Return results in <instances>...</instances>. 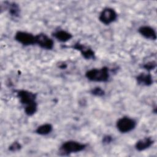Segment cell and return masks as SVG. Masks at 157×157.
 Returning a JSON list of instances; mask_svg holds the SVG:
<instances>
[{
  "instance_id": "obj_5",
  "label": "cell",
  "mask_w": 157,
  "mask_h": 157,
  "mask_svg": "<svg viewBox=\"0 0 157 157\" xmlns=\"http://www.w3.org/2000/svg\"><path fill=\"white\" fill-rule=\"evenodd\" d=\"M117 13L113 9L105 7L101 11L99 20L102 23L108 25L114 22L117 20Z\"/></svg>"
},
{
  "instance_id": "obj_1",
  "label": "cell",
  "mask_w": 157,
  "mask_h": 157,
  "mask_svg": "<svg viewBox=\"0 0 157 157\" xmlns=\"http://www.w3.org/2000/svg\"><path fill=\"white\" fill-rule=\"evenodd\" d=\"M87 79L92 82H105L109 80L110 75L109 68L104 66L100 69H92L85 73Z\"/></svg>"
},
{
  "instance_id": "obj_7",
  "label": "cell",
  "mask_w": 157,
  "mask_h": 157,
  "mask_svg": "<svg viewBox=\"0 0 157 157\" xmlns=\"http://www.w3.org/2000/svg\"><path fill=\"white\" fill-rule=\"evenodd\" d=\"M36 36V44L46 50H51L54 45L53 40L44 33H39Z\"/></svg>"
},
{
  "instance_id": "obj_11",
  "label": "cell",
  "mask_w": 157,
  "mask_h": 157,
  "mask_svg": "<svg viewBox=\"0 0 157 157\" xmlns=\"http://www.w3.org/2000/svg\"><path fill=\"white\" fill-rule=\"evenodd\" d=\"M138 84L144 86H150L153 83V78L150 73H141L136 77Z\"/></svg>"
},
{
  "instance_id": "obj_4",
  "label": "cell",
  "mask_w": 157,
  "mask_h": 157,
  "mask_svg": "<svg viewBox=\"0 0 157 157\" xmlns=\"http://www.w3.org/2000/svg\"><path fill=\"white\" fill-rule=\"evenodd\" d=\"M17 96L20 102L25 106L36 102V99L37 95L36 93L31 91L25 90H19L17 91Z\"/></svg>"
},
{
  "instance_id": "obj_17",
  "label": "cell",
  "mask_w": 157,
  "mask_h": 157,
  "mask_svg": "<svg viewBox=\"0 0 157 157\" xmlns=\"http://www.w3.org/2000/svg\"><path fill=\"white\" fill-rule=\"evenodd\" d=\"M21 148V145L17 141L13 142L9 147V150L12 152L17 151L20 150Z\"/></svg>"
},
{
  "instance_id": "obj_3",
  "label": "cell",
  "mask_w": 157,
  "mask_h": 157,
  "mask_svg": "<svg viewBox=\"0 0 157 157\" xmlns=\"http://www.w3.org/2000/svg\"><path fill=\"white\" fill-rule=\"evenodd\" d=\"M136 126V121L128 117L120 118L116 123L117 129L121 133H127L131 131L135 128Z\"/></svg>"
},
{
  "instance_id": "obj_16",
  "label": "cell",
  "mask_w": 157,
  "mask_h": 157,
  "mask_svg": "<svg viewBox=\"0 0 157 157\" xmlns=\"http://www.w3.org/2000/svg\"><path fill=\"white\" fill-rule=\"evenodd\" d=\"M91 93L96 96H103L105 94V91L100 87H95L91 90Z\"/></svg>"
},
{
  "instance_id": "obj_6",
  "label": "cell",
  "mask_w": 157,
  "mask_h": 157,
  "mask_svg": "<svg viewBox=\"0 0 157 157\" xmlns=\"http://www.w3.org/2000/svg\"><path fill=\"white\" fill-rule=\"evenodd\" d=\"M15 39L23 45L28 46L36 44V36L25 31H18L15 35Z\"/></svg>"
},
{
  "instance_id": "obj_19",
  "label": "cell",
  "mask_w": 157,
  "mask_h": 157,
  "mask_svg": "<svg viewBox=\"0 0 157 157\" xmlns=\"http://www.w3.org/2000/svg\"><path fill=\"white\" fill-rule=\"evenodd\" d=\"M112 140V137L110 136H105L102 139V142L105 144H110Z\"/></svg>"
},
{
  "instance_id": "obj_10",
  "label": "cell",
  "mask_w": 157,
  "mask_h": 157,
  "mask_svg": "<svg viewBox=\"0 0 157 157\" xmlns=\"http://www.w3.org/2000/svg\"><path fill=\"white\" fill-rule=\"evenodd\" d=\"M153 142L154 141L151 137H145L138 140L136 143L135 148L137 151H144L153 145Z\"/></svg>"
},
{
  "instance_id": "obj_9",
  "label": "cell",
  "mask_w": 157,
  "mask_h": 157,
  "mask_svg": "<svg viewBox=\"0 0 157 157\" xmlns=\"http://www.w3.org/2000/svg\"><path fill=\"white\" fill-rule=\"evenodd\" d=\"M139 33L145 38L150 40H156V34L155 29L149 26H142L138 29Z\"/></svg>"
},
{
  "instance_id": "obj_8",
  "label": "cell",
  "mask_w": 157,
  "mask_h": 157,
  "mask_svg": "<svg viewBox=\"0 0 157 157\" xmlns=\"http://www.w3.org/2000/svg\"><path fill=\"white\" fill-rule=\"evenodd\" d=\"M72 48L75 50L79 51L81 53L82 56L86 59H91L95 58V53L94 52L90 47L84 45L80 42L75 43Z\"/></svg>"
},
{
  "instance_id": "obj_12",
  "label": "cell",
  "mask_w": 157,
  "mask_h": 157,
  "mask_svg": "<svg viewBox=\"0 0 157 157\" xmlns=\"http://www.w3.org/2000/svg\"><path fill=\"white\" fill-rule=\"evenodd\" d=\"M53 36L62 42H67L72 37V35L70 33L64 30H58L54 32Z\"/></svg>"
},
{
  "instance_id": "obj_18",
  "label": "cell",
  "mask_w": 157,
  "mask_h": 157,
  "mask_svg": "<svg viewBox=\"0 0 157 157\" xmlns=\"http://www.w3.org/2000/svg\"><path fill=\"white\" fill-rule=\"evenodd\" d=\"M156 64L155 61H149V62L144 64L142 67L145 70L150 71L153 70L156 67Z\"/></svg>"
},
{
  "instance_id": "obj_14",
  "label": "cell",
  "mask_w": 157,
  "mask_h": 157,
  "mask_svg": "<svg viewBox=\"0 0 157 157\" xmlns=\"http://www.w3.org/2000/svg\"><path fill=\"white\" fill-rule=\"evenodd\" d=\"M7 2V9H8L9 14L13 17H18L20 12V9L18 5L15 2Z\"/></svg>"
},
{
  "instance_id": "obj_15",
  "label": "cell",
  "mask_w": 157,
  "mask_h": 157,
  "mask_svg": "<svg viewBox=\"0 0 157 157\" xmlns=\"http://www.w3.org/2000/svg\"><path fill=\"white\" fill-rule=\"evenodd\" d=\"M37 109V102L28 105L25 107V112L28 116L33 115L36 112Z\"/></svg>"
},
{
  "instance_id": "obj_2",
  "label": "cell",
  "mask_w": 157,
  "mask_h": 157,
  "mask_svg": "<svg viewBox=\"0 0 157 157\" xmlns=\"http://www.w3.org/2000/svg\"><path fill=\"white\" fill-rule=\"evenodd\" d=\"M86 147L85 144L75 140H68L62 144L59 148L60 151L63 155H69L83 151Z\"/></svg>"
},
{
  "instance_id": "obj_13",
  "label": "cell",
  "mask_w": 157,
  "mask_h": 157,
  "mask_svg": "<svg viewBox=\"0 0 157 157\" xmlns=\"http://www.w3.org/2000/svg\"><path fill=\"white\" fill-rule=\"evenodd\" d=\"M53 129V126L50 123H45L44 124H42L37 128L35 132L36 134L39 135L45 136L50 134Z\"/></svg>"
}]
</instances>
